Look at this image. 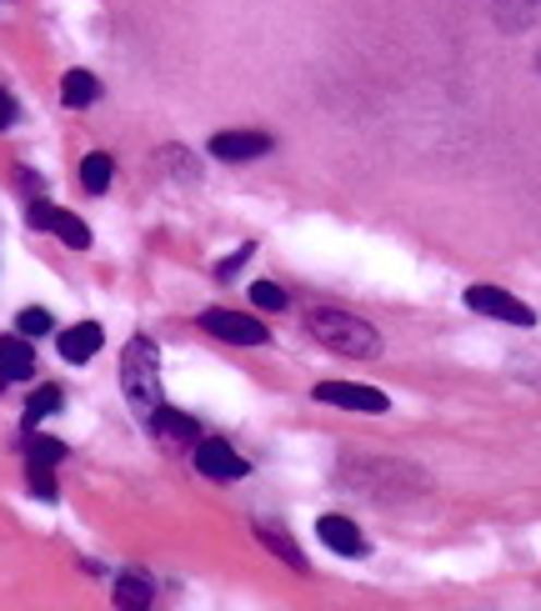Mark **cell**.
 Returning a JSON list of instances; mask_svg holds the SVG:
<instances>
[{
  "label": "cell",
  "instance_id": "18",
  "mask_svg": "<svg viewBox=\"0 0 541 611\" xmlns=\"http://www.w3.org/2000/svg\"><path fill=\"white\" fill-rule=\"evenodd\" d=\"M116 601H121V607H151V587L141 576H125L121 587H116Z\"/></svg>",
  "mask_w": 541,
  "mask_h": 611
},
{
  "label": "cell",
  "instance_id": "17",
  "mask_svg": "<svg viewBox=\"0 0 541 611\" xmlns=\"http://www.w3.org/2000/svg\"><path fill=\"white\" fill-rule=\"evenodd\" d=\"M50 412H61V387H40L36 396H31V406H25V431H31L40 416H50Z\"/></svg>",
  "mask_w": 541,
  "mask_h": 611
},
{
  "label": "cell",
  "instance_id": "13",
  "mask_svg": "<svg viewBox=\"0 0 541 611\" xmlns=\"http://www.w3.org/2000/svg\"><path fill=\"white\" fill-rule=\"evenodd\" d=\"M492 15L502 30H531L541 25V0H492Z\"/></svg>",
  "mask_w": 541,
  "mask_h": 611
},
{
  "label": "cell",
  "instance_id": "23",
  "mask_svg": "<svg viewBox=\"0 0 541 611\" xmlns=\"http://www.w3.org/2000/svg\"><path fill=\"white\" fill-rule=\"evenodd\" d=\"M0 387H5V371H0Z\"/></svg>",
  "mask_w": 541,
  "mask_h": 611
},
{
  "label": "cell",
  "instance_id": "12",
  "mask_svg": "<svg viewBox=\"0 0 541 611\" xmlns=\"http://www.w3.org/2000/svg\"><path fill=\"white\" fill-rule=\"evenodd\" d=\"M151 426H156V437L166 441V447H191V441H196V421L185 412H171V406H156V412H151Z\"/></svg>",
  "mask_w": 541,
  "mask_h": 611
},
{
  "label": "cell",
  "instance_id": "8",
  "mask_svg": "<svg viewBox=\"0 0 541 611\" xmlns=\"http://www.w3.org/2000/svg\"><path fill=\"white\" fill-rule=\"evenodd\" d=\"M266 150H270V140L261 131H221V136L211 140V156L216 161H256Z\"/></svg>",
  "mask_w": 541,
  "mask_h": 611
},
{
  "label": "cell",
  "instance_id": "24",
  "mask_svg": "<svg viewBox=\"0 0 541 611\" xmlns=\"http://www.w3.org/2000/svg\"><path fill=\"white\" fill-rule=\"evenodd\" d=\"M537 71H541V56H537Z\"/></svg>",
  "mask_w": 541,
  "mask_h": 611
},
{
  "label": "cell",
  "instance_id": "20",
  "mask_svg": "<svg viewBox=\"0 0 541 611\" xmlns=\"http://www.w3.org/2000/svg\"><path fill=\"white\" fill-rule=\"evenodd\" d=\"M15 331H21V337H46L50 331V311H40V306H31V311H21V321H15Z\"/></svg>",
  "mask_w": 541,
  "mask_h": 611
},
{
  "label": "cell",
  "instance_id": "21",
  "mask_svg": "<svg viewBox=\"0 0 541 611\" xmlns=\"http://www.w3.org/2000/svg\"><path fill=\"white\" fill-rule=\"evenodd\" d=\"M31 491H36V497H56V481H50V466H31Z\"/></svg>",
  "mask_w": 541,
  "mask_h": 611
},
{
  "label": "cell",
  "instance_id": "15",
  "mask_svg": "<svg viewBox=\"0 0 541 611\" xmlns=\"http://www.w3.org/2000/svg\"><path fill=\"white\" fill-rule=\"evenodd\" d=\"M111 175H116V166H111V156H100V150L81 161V186L96 191V196H100L106 186H111Z\"/></svg>",
  "mask_w": 541,
  "mask_h": 611
},
{
  "label": "cell",
  "instance_id": "11",
  "mask_svg": "<svg viewBox=\"0 0 541 611\" xmlns=\"http://www.w3.org/2000/svg\"><path fill=\"white\" fill-rule=\"evenodd\" d=\"M96 351H100V326L96 321H81V326H71V331H61V356L71 366H86Z\"/></svg>",
  "mask_w": 541,
  "mask_h": 611
},
{
  "label": "cell",
  "instance_id": "4",
  "mask_svg": "<svg viewBox=\"0 0 541 611\" xmlns=\"http://www.w3.org/2000/svg\"><path fill=\"white\" fill-rule=\"evenodd\" d=\"M316 401H326V406H346V412H371V416L392 406V401H386V391L357 387V381H321Z\"/></svg>",
  "mask_w": 541,
  "mask_h": 611
},
{
  "label": "cell",
  "instance_id": "5",
  "mask_svg": "<svg viewBox=\"0 0 541 611\" xmlns=\"http://www.w3.org/2000/svg\"><path fill=\"white\" fill-rule=\"evenodd\" d=\"M31 225H36V231H50V236L65 241L71 250H86L91 246L86 221H81V216H71V211H56V206H46V200H36V206H31Z\"/></svg>",
  "mask_w": 541,
  "mask_h": 611
},
{
  "label": "cell",
  "instance_id": "14",
  "mask_svg": "<svg viewBox=\"0 0 541 611\" xmlns=\"http://www.w3.org/2000/svg\"><path fill=\"white\" fill-rule=\"evenodd\" d=\"M61 100L65 106H91V100H100V81L91 71H71L61 81Z\"/></svg>",
  "mask_w": 541,
  "mask_h": 611
},
{
  "label": "cell",
  "instance_id": "3",
  "mask_svg": "<svg viewBox=\"0 0 541 611\" xmlns=\"http://www.w3.org/2000/svg\"><path fill=\"white\" fill-rule=\"evenodd\" d=\"M467 306L481 316H492V321H512V326H537V311H531L527 301L506 296V291L496 286H471L467 291Z\"/></svg>",
  "mask_w": 541,
  "mask_h": 611
},
{
  "label": "cell",
  "instance_id": "10",
  "mask_svg": "<svg viewBox=\"0 0 541 611\" xmlns=\"http://www.w3.org/2000/svg\"><path fill=\"white\" fill-rule=\"evenodd\" d=\"M0 371H5V381H25V376L36 371V351H31V337H5L0 341Z\"/></svg>",
  "mask_w": 541,
  "mask_h": 611
},
{
  "label": "cell",
  "instance_id": "22",
  "mask_svg": "<svg viewBox=\"0 0 541 611\" xmlns=\"http://www.w3.org/2000/svg\"><path fill=\"white\" fill-rule=\"evenodd\" d=\"M11 121H15V100L5 96V90H0V131H5Z\"/></svg>",
  "mask_w": 541,
  "mask_h": 611
},
{
  "label": "cell",
  "instance_id": "6",
  "mask_svg": "<svg viewBox=\"0 0 541 611\" xmlns=\"http://www.w3.org/2000/svg\"><path fill=\"white\" fill-rule=\"evenodd\" d=\"M201 326H206L211 337L231 341V346H261V341H266V326H261L256 316H236V311H206V316H201Z\"/></svg>",
  "mask_w": 541,
  "mask_h": 611
},
{
  "label": "cell",
  "instance_id": "19",
  "mask_svg": "<svg viewBox=\"0 0 541 611\" xmlns=\"http://www.w3.org/2000/svg\"><path fill=\"white\" fill-rule=\"evenodd\" d=\"M251 301H256L261 311H286V291L270 286V281H256V286H251Z\"/></svg>",
  "mask_w": 541,
  "mask_h": 611
},
{
  "label": "cell",
  "instance_id": "9",
  "mask_svg": "<svg viewBox=\"0 0 541 611\" xmlns=\"http://www.w3.org/2000/svg\"><path fill=\"white\" fill-rule=\"evenodd\" d=\"M316 531H321V541H326L332 551H341V557H366V537H361L346 516H321Z\"/></svg>",
  "mask_w": 541,
  "mask_h": 611
},
{
  "label": "cell",
  "instance_id": "7",
  "mask_svg": "<svg viewBox=\"0 0 541 611\" xmlns=\"http://www.w3.org/2000/svg\"><path fill=\"white\" fill-rule=\"evenodd\" d=\"M196 466L211 476V481H241V476H247V462H241V456H236L226 441H216V437L196 447Z\"/></svg>",
  "mask_w": 541,
  "mask_h": 611
},
{
  "label": "cell",
  "instance_id": "1",
  "mask_svg": "<svg viewBox=\"0 0 541 611\" xmlns=\"http://www.w3.org/2000/svg\"><path fill=\"white\" fill-rule=\"evenodd\" d=\"M306 326H311V337H316L326 351H336V356H357V362L382 356V337H376L366 321H357L351 311H332V306H321V311L306 316Z\"/></svg>",
  "mask_w": 541,
  "mask_h": 611
},
{
  "label": "cell",
  "instance_id": "16",
  "mask_svg": "<svg viewBox=\"0 0 541 611\" xmlns=\"http://www.w3.org/2000/svg\"><path fill=\"white\" fill-rule=\"evenodd\" d=\"M25 456H31V466H61L65 462V447L56 437H31V441H25Z\"/></svg>",
  "mask_w": 541,
  "mask_h": 611
},
{
  "label": "cell",
  "instance_id": "2",
  "mask_svg": "<svg viewBox=\"0 0 541 611\" xmlns=\"http://www.w3.org/2000/svg\"><path fill=\"white\" fill-rule=\"evenodd\" d=\"M121 381H125V396H131V406H135V412H156V406H160V366H156V341L135 337L131 346H125Z\"/></svg>",
  "mask_w": 541,
  "mask_h": 611
}]
</instances>
